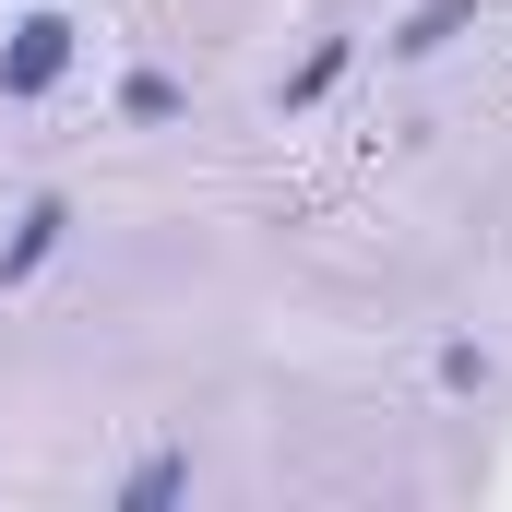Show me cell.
Masks as SVG:
<instances>
[{"label": "cell", "mask_w": 512, "mask_h": 512, "mask_svg": "<svg viewBox=\"0 0 512 512\" xmlns=\"http://www.w3.org/2000/svg\"><path fill=\"white\" fill-rule=\"evenodd\" d=\"M465 36H477V0H405L382 24V60L393 72H429V60H453Z\"/></svg>", "instance_id": "3"}, {"label": "cell", "mask_w": 512, "mask_h": 512, "mask_svg": "<svg viewBox=\"0 0 512 512\" xmlns=\"http://www.w3.org/2000/svg\"><path fill=\"white\" fill-rule=\"evenodd\" d=\"M346 72H358V36H310V48L274 72V120H310V108H322Z\"/></svg>", "instance_id": "5"}, {"label": "cell", "mask_w": 512, "mask_h": 512, "mask_svg": "<svg viewBox=\"0 0 512 512\" xmlns=\"http://www.w3.org/2000/svg\"><path fill=\"white\" fill-rule=\"evenodd\" d=\"M72 227H84V203H72L60 179H48V191H24V203H12V227H0V298H24L48 262L72 251Z\"/></svg>", "instance_id": "2"}, {"label": "cell", "mask_w": 512, "mask_h": 512, "mask_svg": "<svg viewBox=\"0 0 512 512\" xmlns=\"http://www.w3.org/2000/svg\"><path fill=\"white\" fill-rule=\"evenodd\" d=\"M84 36H96V12H72V0H24L12 36H0V108H48V96L72 84Z\"/></svg>", "instance_id": "1"}, {"label": "cell", "mask_w": 512, "mask_h": 512, "mask_svg": "<svg viewBox=\"0 0 512 512\" xmlns=\"http://www.w3.org/2000/svg\"><path fill=\"white\" fill-rule=\"evenodd\" d=\"M203 489V465H191V441H155V453H131L120 477H108V512H167Z\"/></svg>", "instance_id": "4"}, {"label": "cell", "mask_w": 512, "mask_h": 512, "mask_svg": "<svg viewBox=\"0 0 512 512\" xmlns=\"http://www.w3.org/2000/svg\"><path fill=\"white\" fill-rule=\"evenodd\" d=\"M72 12H108V0H72Z\"/></svg>", "instance_id": "8"}, {"label": "cell", "mask_w": 512, "mask_h": 512, "mask_svg": "<svg viewBox=\"0 0 512 512\" xmlns=\"http://www.w3.org/2000/svg\"><path fill=\"white\" fill-rule=\"evenodd\" d=\"M429 393H453V405H489V393H501V358H489L477 334H441V346H429Z\"/></svg>", "instance_id": "7"}, {"label": "cell", "mask_w": 512, "mask_h": 512, "mask_svg": "<svg viewBox=\"0 0 512 512\" xmlns=\"http://www.w3.org/2000/svg\"><path fill=\"white\" fill-rule=\"evenodd\" d=\"M108 120H120V131H167V120H191V84L143 60V72H120V96H108Z\"/></svg>", "instance_id": "6"}]
</instances>
